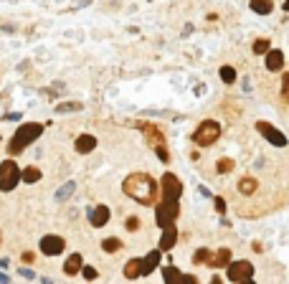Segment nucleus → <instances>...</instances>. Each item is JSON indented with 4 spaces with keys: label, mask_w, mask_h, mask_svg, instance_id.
I'll list each match as a JSON object with an SVG mask.
<instances>
[{
    "label": "nucleus",
    "mask_w": 289,
    "mask_h": 284,
    "mask_svg": "<svg viewBox=\"0 0 289 284\" xmlns=\"http://www.w3.org/2000/svg\"><path fill=\"white\" fill-rule=\"evenodd\" d=\"M41 132H43V124H38V122L20 124V127L16 130V134L10 137V155L23 152L33 140H38V137H41Z\"/></svg>",
    "instance_id": "f03ea898"
},
{
    "label": "nucleus",
    "mask_w": 289,
    "mask_h": 284,
    "mask_svg": "<svg viewBox=\"0 0 289 284\" xmlns=\"http://www.w3.org/2000/svg\"><path fill=\"white\" fill-rule=\"evenodd\" d=\"M102 249H104L107 254H114V251H119V249H122V241H119V238H104Z\"/></svg>",
    "instance_id": "b1692460"
},
{
    "label": "nucleus",
    "mask_w": 289,
    "mask_h": 284,
    "mask_svg": "<svg viewBox=\"0 0 289 284\" xmlns=\"http://www.w3.org/2000/svg\"><path fill=\"white\" fill-rule=\"evenodd\" d=\"M18 274H20V277H26V279H36V271H31V269H26V267H20V269H18Z\"/></svg>",
    "instance_id": "72a5a7b5"
},
{
    "label": "nucleus",
    "mask_w": 289,
    "mask_h": 284,
    "mask_svg": "<svg viewBox=\"0 0 289 284\" xmlns=\"http://www.w3.org/2000/svg\"><path fill=\"white\" fill-rule=\"evenodd\" d=\"M84 104L79 101H64V104H56V115H71V112H81Z\"/></svg>",
    "instance_id": "412c9836"
},
{
    "label": "nucleus",
    "mask_w": 289,
    "mask_h": 284,
    "mask_svg": "<svg viewBox=\"0 0 289 284\" xmlns=\"http://www.w3.org/2000/svg\"><path fill=\"white\" fill-rule=\"evenodd\" d=\"M160 254H162V249H155V251H150L142 259V274H152L160 267Z\"/></svg>",
    "instance_id": "2eb2a0df"
},
{
    "label": "nucleus",
    "mask_w": 289,
    "mask_h": 284,
    "mask_svg": "<svg viewBox=\"0 0 289 284\" xmlns=\"http://www.w3.org/2000/svg\"><path fill=\"white\" fill-rule=\"evenodd\" d=\"M89 223L96 226V229L107 226V223H109V208H107V206H96L92 213H89Z\"/></svg>",
    "instance_id": "ddd939ff"
},
{
    "label": "nucleus",
    "mask_w": 289,
    "mask_h": 284,
    "mask_svg": "<svg viewBox=\"0 0 289 284\" xmlns=\"http://www.w3.org/2000/svg\"><path fill=\"white\" fill-rule=\"evenodd\" d=\"M254 190H257V180H254V178H241V180H239V193H243V196H251Z\"/></svg>",
    "instance_id": "4be33fe9"
},
{
    "label": "nucleus",
    "mask_w": 289,
    "mask_h": 284,
    "mask_svg": "<svg viewBox=\"0 0 289 284\" xmlns=\"http://www.w3.org/2000/svg\"><path fill=\"white\" fill-rule=\"evenodd\" d=\"M74 147H76V152L89 155V152L96 147V137H94V134H79V137H76V142H74Z\"/></svg>",
    "instance_id": "4468645a"
},
{
    "label": "nucleus",
    "mask_w": 289,
    "mask_h": 284,
    "mask_svg": "<svg viewBox=\"0 0 289 284\" xmlns=\"http://www.w3.org/2000/svg\"><path fill=\"white\" fill-rule=\"evenodd\" d=\"M221 137V124L213 122V119H206L198 124V130L193 132V142L198 147H208V145H213L216 140Z\"/></svg>",
    "instance_id": "7ed1b4c3"
},
{
    "label": "nucleus",
    "mask_w": 289,
    "mask_h": 284,
    "mask_svg": "<svg viewBox=\"0 0 289 284\" xmlns=\"http://www.w3.org/2000/svg\"><path fill=\"white\" fill-rule=\"evenodd\" d=\"M208 259H210V251H208V249H198L195 256H193L195 264H201V261H208Z\"/></svg>",
    "instance_id": "c85d7f7f"
},
{
    "label": "nucleus",
    "mask_w": 289,
    "mask_h": 284,
    "mask_svg": "<svg viewBox=\"0 0 289 284\" xmlns=\"http://www.w3.org/2000/svg\"><path fill=\"white\" fill-rule=\"evenodd\" d=\"M155 152H158V157H160L162 163H168V157H170V155H168V150H165V145H162V147H155Z\"/></svg>",
    "instance_id": "473e14b6"
},
{
    "label": "nucleus",
    "mask_w": 289,
    "mask_h": 284,
    "mask_svg": "<svg viewBox=\"0 0 289 284\" xmlns=\"http://www.w3.org/2000/svg\"><path fill=\"white\" fill-rule=\"evenodd\" d=\"M81 274H84V279H96V269L94 267H81Z\"/></svg>",
    "instance_id": "2f4dec72"
},
{
    "label": "nucleus",
    "mask_w": 289,
    "mask_h": 284,
    "mask_svg": "<svg viewBox=\"0 0 289 284\" xmlns=\"http://www.w3.org/2000/svg\"><path fill=\"white\" fill-rule=\"evenodd\" d=\"M74 190H76V183H74V180H66V183L56 190V196H53V198H56V203H66L74 196Z\"/></svg>",
    "instance_id": "a211bd4d"
},
{
    "label": "nucleus",
    "mask_w": 289,
    "mask_h": 284,
    "mask_svg": "<svg viewBox=\"0 0 289 284\" xmlns=\"http://www.w3.org/2000/svg\"><path fill=\"white\" fill-rule=\"evenodd\" d=\"M142 274V259H129L125 267V277L127 279H137Z\"/></svg>",
    "instance_id": "6ab92c4d"
},
{
    "label": "nucleus",
    "mask_w": 289,
    "mask_h": 284,
    "mask_svg": "<svg viewBox=\"0 0 289 284\" xmlns=\"http://www.w3.org/2000/svg\"><path fill=\"white\" fill-rule=\"evenodd\" d=\"M140 130L144 132V137H147V142L152 145V147H162L165 145V137H162V132L155 127V124H150V122H142L140 124Z\"/></svg>",
    "instance_id": "9d476101"
},
{
    "label": "nucleus",
    "mask_w": 289,
    "mask_h": 284,
    "mask_svg": "<svg viewBox=\"0 0 289 284\" xmlns=\"http://www.w3.org/2000/svg\"><path fill=\"white\" fill-rule=\"evenodd\" d=\"M272 49V43L266 41V38H259L257 43H254V53H259V56H266V51Z\"/></svg>",
    "instance_id": "bb28decb"
},
{
    "label": "nucleus",
    "mask_w": 289,
    "mask_h": 284,
    "mask_svg": "<svg viewBox=\"0 0 289 284\" xmlns=\"http://www.w3.org/2000/svg\"><path fill=\"white\" fill-rule=\"evenodd\" d=\"M231 264V251H228V249H218V251L213 254V256H210L208 259V267H228Z\"/></svg>",
    "instance_id": "f3484780"
},
{
    "label": "nucleus",
    "mask_w": 289,
    "mask_h": 284,
    "mask_svg": "<svg viewBox=\"0 0 289 284\" xmlns=\"http://www.w3.org/2000/svg\"><path fill=\"white\" fill-rule=\"evenodd\" d=\"M81 267H84V259H81V254H71L69 259L64 261V271H66L69 277L79 274V271H81Z\"/></svg>",
    "instance_id": "dca6fc26"
},
{
    "label": "nucleus",
    "mask_w": 289,
    "mask_h": 284,
    "mask_svg": "<svg viewBox=\"0 0 289 284\" xmlns=\"http://www.w3.org/2000/svg\"><path fill=\"white\" fill-rule=\"evenodd\" d=\"M20 178H23V183H36V180H41V170L38 167H26L23 173H20Z\"/></svg>",
    "instance_id": "5701e85b"
},
{
    "label": "nucleus",
    "mask_w": 289,
    "mask_h": 284,
    "mask_svg": "<svg viewBox=\"0 0 289 284\" xmlns=\"http://www.w3.org/2000/svg\"><path fill=\"white\" fill-rule=\"evenodd\" d=\"M140 218H135V216H129V218H127V231H137L140 229Z\"/></svg>",
    "instance_id": "7c9ffc66"
},
{
    "label": "nucleus",
    "mask_w": 289,
    "mask_h": 284,
    "mask_svg": "<svg viewBox=\"0 0 289 284\" xmlns=\"http://www.w3.org/2000/svg\"><path fill=\"white\" fill-rule=\"evenodd\" d=\"M175 241H177V229L170 223V226H165V229H162V236H160V249H162V251H170V249L175 246Z\"/></svg>",
    "instance_id": "f8f14e48"
},
{
    "label": "nucleus",
    "mask_w": 289,
    "mask_h": 284,
    "mask_svg": "<svg viewBox=\"0 0 289 284\" xmlns=\"http://www.w3.org/2000/svg\"><path fill=\"white\" fill-rule=\"evenodd\" d=\"M226 269H228V279L231 282H249L254 277L251 261H231Z\"/></svg>",
    "instance_id": "0eeeda50"
},
{
    "label": "nucleus",
    "mask_w": 289,
    "mask_h": 284,
    "mask_svg": "<svg viewBox=\"0 0 289 284\" xmlns=\"http://www.w3.org/2000/svg\"><path fill=\"white\" fill-rule=\"evenodd\" d=\"M122 190H125V196L137 200L140 206H152L155 200H158V183H155V178H150L147 173H132L125 178V183H122Z\"/></svg>",
    "instance_id": "f257e3e1"
},
{
    "label": "nucleus",
    "mask_w": 289,
    "mask_h": 284,
    "mask_svg": "<svg viewBox=\"0 0 289 284\" xmlns=\"http://www.w3.org/2000/svg\"><path fill=\"white\" fill-rule=\"evenodd\" d=\"M0 282H10V277H8V274H3V271H0Z\"/></svg>",
    "instance_id": "e433bc0d"
},
{
    "label": "nucleus",
    "mask_w": 289,
    "mask_h": 284,
    "mask_svg": "<svg viewBox=\"0 0 289 284\" xmlns=\"http://www.w3.org/2000/svg\"><path fill=\"white\" fill-rule=\"evenodd\" d=\"M251 10H254V13H259V16H269L274 10V3H272V0H251Z\"/></svg>",
    "instance_id": "aec40b11"
},
{
    "label": "nucleus",
    "mask_w": 289,
    "mask_h": 284,
    "mask_svg": "<svg viewBox=\"0 0 289 284\" xmlns=\"http://www.w3.org/2000/svg\"><path fill=\"white\" fill-rule=\"evenodd\" d=\"M264 61H266V69H269V71H279L282 66H284V53L279 49H269Z\"/></svg>",
    "instance_id": "9b49d317"
},
{
    "label": "nucleus",
    "mask_w": 289,
    "mask_h": 284,
    "mask_svg": "<svg viewBox=\"0 0 289 284\" xmlns=\"http://www.w3.org/2000/svg\"><path fill=\"white\" fill-rule=\"evenodd\" d=\"M177 213H180V208H177V200H162L158 208H155V221H158L160 229H165V226L175 223Z\"/></svg>",
    "instance_id": "39448f33"
},
{
    "label": "nucleus",
    "mask_w": 289,
    "mask_h": 284,
    "mask_svg": "<svg viewBox=\"0 0 289 284\" xmlns=\"http://www.w3.org/2000/svg\"><path fill=\"white\" fill-rule=\"evenodd\" d=\"M257 130H259L274 147H284V145H287V137H284V134L276 130V127H272L269 122H257Z\"/></svg>",
    "instance_id": "1a4fd4ad"
},
{
    "label": "nucleus",
    "mask_w": 289,
    "mask_h": 284,
    "mask_svg": "<svg viewBox=\"0 0 289 284\" xmlns=\"http://www.w3.org/2000/svg\"><path fill=\"white\" fill-rule=\"evenodd\" d=\"M284 10H289V0H287V3H284Z\"/></svg>",
    "instance_id": "4c0bfd02"
},
{
    "label": "nucleus",
    "mask_w": 289,
    "mask_h": 284,
    "mask_svg": "<svg viewBox=\"0 0 289 284\" xmlns=\"http://www.w3.org/2000/svg\"><path fill=\"white\" fill-rule=\"evenodd\" d=\"M5 119H20V112H10V115H5Z\"/></svg>",
    "instance_id": "c9c22d12"
},
{
    "label": "nucleus",
    "mask_w": 289,
    "mask_h": 284,
    "mask_svg": "<svg viewBox=\"0 0 289 284\" xmlns=\"http://www.w3.org/2000/svg\"><path fill=\"white\" fill-rule=\"evenodd\" d=\"M162 277H165V282H180V279H183V274H180L175 267H165V269H162Z\"/></svg>",
    "instance_id": "393cba45"
},
{
    "label": "nucleus",
    "mask_w": 289,
    "mask_h": 284,
    "mask_svg": "<svg viewBox=\"0 0 289 284\" xmlns=\"http://www.w3.org/2000/svg\"><path fill=\"white\" fill-rule=\"evenodd\" d=\"M160 190H162V200H177L183 193V185H180V180H177V175L165 173L160 180Z\"/></svg>",
    "instance_id": "423d86ee"
},
{
    "label": "nucleus",
    "mask_w": 289,
    "mask_h": 284,
    "mask_svg": "<svg viewBox=\"0 0 289 284\" xmlns=\"http://www.w3.org/2000/svg\"><path fill=\"white\" fill-rule=\"evenodd\" d=\"M213 203H216V211H218V213H224V211H226V200H224V198H216Z\"/></svg>",
    "instance_id": "f704fd0d"
},
{
    "label": "nucleus",
    "mask_w": 289,
    "mask_h": 284,
    "mask_svg": "<svg viewBox=\"0 0 289 284\" xmlns=\"http://www.w3.org/2000/svg\"><path fill=\"white\" fill-rule=\"evenodd\" d=\"M221 79H224L226 84H233L236 82V71H233L231 66H221Z\"/></svg>",
    "instance_id": "cd10ccee"
},
{
    "label": "nucleus",
    "mask_w": 289,
    "mask_h": 284,
    "mask_svg": "<svg viewBox=\"0 0 289 284\" xmlns=\"http://www.w3.org/2000/svg\"><path fill=\"white\" fill-rule=\"evenodd\" d=\"M64 246H66V241H64L61 236H56V234L43 236V238H41V244H38L41 254H46V256H59V254L64 251Z\"/></svg>",
    "instance_id": "6e6552de"
},
{
    "label": "nucleus",
    "mask_w": 289,
    "mask_h": 284,
    "mask_svg": "<svg viewBox=\"0 0 289 284\" xmlns=\"http://www.w3.org/2000/svg\"><path fill=\"white\" fill-rule=\"evenodd\" d=\"M282 99L289 101V74L282 76Z\"/></svg>",
    "instance_id": "c756f323"
},
{
    "label": "nucleus",
    "mask_w": 289,
    "mask_h": 284,
    "mask_svg": "<svg viewBox=\"0 0 289 284\" xmlns=\"http://www.w3.org/2000/svg\"><path fill=\"white\" fill-rule=\"evenodd\" d=\"M218 173L221 175H226V173H231V170H233V160H231V157H221V160H218Z\"/></svg>",
    "instance_id": "a878e982"
},
{
    "label": "nucleus",
    "mask_w": 289,
    "mask_h": 284,
    "mask_svg": "<svg viewBox=\"0 0 289 284\" xmlns=\"http://www.w3.org/2000/svg\"><path fill=\"white\" fill-rule=\"evenodd\" d=\"M20 170L13 160H5V163H0V190L3 193H10V190H16L18 188V183L23 178H20Z\"/></svg>",
    "instance_id": "20e7f679"
}]
</instances>
